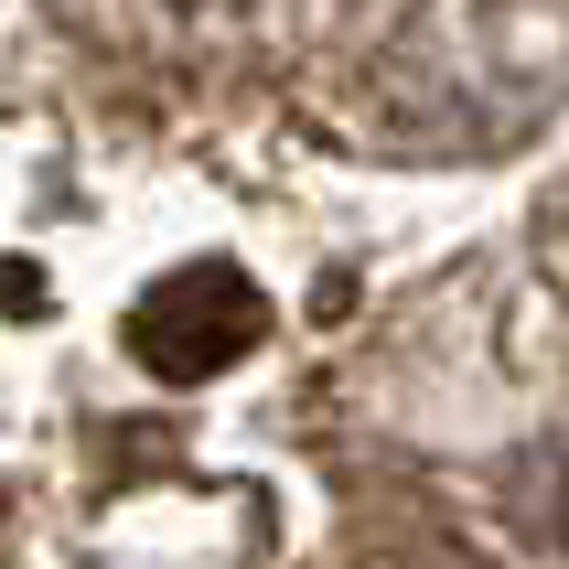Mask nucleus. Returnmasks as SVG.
I'll return each instance as SVG.
<instances>
[{
    "instance_id": "obj_1",
    "label": "nucleus",
    "mask_w": 569,
    "mask_h": 569,
    "mask_svg": "<svg viewBox=\"0 0 569 569\" xmlns=\"http://www.w3.org/2000/svg\"><path fill=\"white\" fill-rule=\"evenodd\" d=\"M0 569H569V0H0Z\"/></svg>"
}]
</instances>
